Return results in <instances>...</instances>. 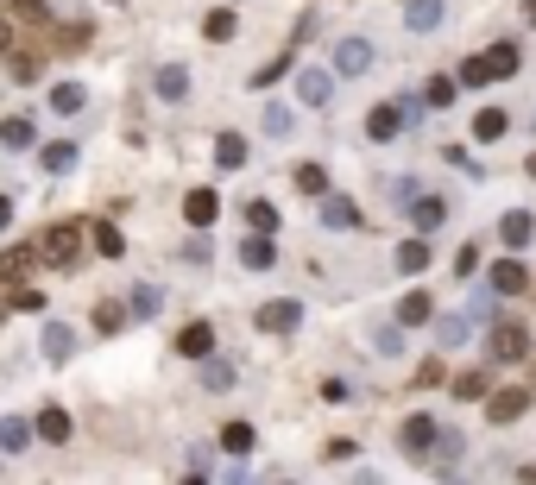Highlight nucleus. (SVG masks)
Here are the masks:
<instances>
[{"instance_id":"1","label":"nucleus","mask_w":536,"mask_h":485,"mask_svg":"<svg viewBox=\"0 0 536 485\" xmlns=\"http://www.w3.org/2000/svg\"><path fill=\"white\" fill-rule=\"evenodd\" d=\"M76 246H83V227H76V221H57V227L44 234L38 252H44L51 265H76Z\"/></svg>"},{"instance_id":"2","label":"nucleus","mask_w":536,"mask_h":485,"mask_svg":"<svg viewBox=\"0 0 536 485\" xmlns=\"http://www.w3.org/2000/svg\"><path fill=\"white\" fill-rule=\"evenodd\" d=\"M486 290H492V297H524V290H530V271H524L517 258H499V265L486 271Z\"/></svg>"},{"instance_id":"3","label":"nucleus","mask_w":536,"mask_h":485,"mask_svg":"<svg viewBox=\"0 0 536 485\" xmlns=\"http://www.w3.org/2000/svg\"><path fill=\"white\" fill-rule=\"evenodd\" d=\"M372 69V44L366 38H341L334 44V76H366Z\"/></svg>"},{"instance_id":"4","label":"nucleus","mask_w":536,"mask_h":485,"mask_svg":"<svg viewBox=\"0 0 536 485\" xmlns=\"http://www.w3.org/2000/svg\"><path fill=\"white\" fill-rule=\"evenodd\" d=\"M524 354H530L524 322H499V328H492V360H524Z\"/></svg>"},{"instance_id":"5","label":"nucleus","mask_w":536,"mask_h":485,"mask_svg":"<svg viewBox=\"0 0 536 485\" xmlns=\"http://www.w3.org/2000/svg\"><path fill=\"white\" fill-rule=\"evenodd\" d=\"M397 448L404 454H429L436 448V416H411V423L397 429Z\"/></svg>"},{"instance_id":"6","label":"nucleus","mask_w":536,"mask_h":485,"mask_svg":"<svg viewBox=\"0 0 536 485\" xmlns=\"http://www.w3.org/2000/svg\"><path fill=\"white\" fill-rule=\"evenodd\" d=\"M177 354H183V360H209V354H215V328H209V322H189V328L177 334Z\"/></svg>"},{"instance_id":"7","label":"nucleus","mask_w":536,"mask_h":485,"mask_svg":"<svg viewBox=\"0 0 536 485\" xmlns=\"http://www.w3.org/2000/svg\"><path fill=\"white\" fill-rule=\"evenodd\" d=\"M423 322H436L429 290H404V297H397V328H423Z\"/></svg>"},{"instance_id":"8","label":"nucleus","mask_w":536,"mask_h":485,"mask_svg":"<svg viewBox=\"0 0 536 485\" xmlns=\"http://www.w3.org/2000/svg\"><path fill=\"white\" fill-rule=\"evenodd\" d=\"M524 409H530V391H492V403H486V423H517Z\"/></svg>"},{"instance_id":"9","label":"nucleus","mask_w":536,"mask_h":485,"mask_svg":"<svg viewBox=\"0 0 536 485\" xmlns=\"http://www.w3.org/2000/svg\"><path fill=\"white\" fill-rule=\"evenodd\" d=\"M297 95H303L309 107H328V101H334V76H328V69H303V76H297Z\"/></svg>"},{"instance_id":"10","label":"nucleus","mask_w":536,"mask_h":485,"mask_svg":"<svg viewBox=\"0 0 536 485\" xmlns=\"http://www.w3.org/2000/svg\"><path fill=\"white\" fill-rule=\"evenodd\" d=\"M32 435H38V441H51V448H63V441H70V416H63L57 403H51V409H38Z\"/></svg>"},{"instance_id":"11","label":"nucleus","mask_w":536,"mask_h":485,"mask_svg":"<svg viewBox=\"0 0 536 485\" xmlns=\"http://www.w3.org/2000/svg\"><path fill=\"white\" fill-rule=\"evenodd\" d=\"M183 215H189V227H209V221L221 215V202H215V189H189V195H183Z\"/></svg>"},{"instance_id":"12","label":"nucleus","mask_w":536,"mask_h":485,"mask_svg":"<svg viewBox=\"0 0 536 485\" xmlns=\"http://www.w3.org/2000/svg\"><path fill=\"white\" fill-rule=\"evenodd\" d=\"M158 309H164V290H158V284H132V290H126V315H140V322H152Z\"/></svg>"},{"instance_id":"13","label":"nucleus","mask_w":536,"mask_h":485,"mask_svg":"<svg viewBox=\"0 0 536 485\" xmlns=\"http://www.w3.org/2000/svg\"><path fill=\"white\" fill-rule=\"evenodd\" d=\"M297 322H303L297 303H265V309H259V328H265V334H291Z\"/></svg>"},{"instance_id":"14","label":"nucleus","mask_w":536,"mask_h":485,"mask_svg":"<svg viewBox=\"0 0 536 485\" xmlns=\"http://www.w3.org/2000/svg\"><path fill=\"white\" fill-rule=\"evenodd\" d=\"M240 258H246L252 271H272V265H278V246H272V234H252V240H240Z\"/></svg>"},{"instance_id":"15","label":"nucleus","mask_w":536,"mask_h":485,"mask_svg":"<svg viewBox=\"0 0 536 485\" xmlns=\"http://www.w3.org/2000/svg\"><path fill=\"white\" fill-rule=\"evenodd\" d=\"M366 132L379 139V146H391V139L404 132V114H397V107H372V114H366Z\"/></svg>"},{"instance_id":"16","label":"nucleus","mask_w":536,"mask_h":485,"mask_svg":"<svg viewBox=\"0 0 536 485\" xmlns=\"http://www.w3.org/2000/svg\"><path fill=\"white\" fill-rule=\"evenodd\" d=\"M442 13H448L442 0H411V7H404V26H411V32H436Z\"/></svg>"},{"instance_id":"17","label":"nucleus","mask_w":536,"mask_h":485,"mask_svg":"<svg viewBox=\"0 0 536 485\" xmlns=\"http://www.w3.org/2000/svg\"><path fill=\"white\" fill-rule=\"evenodd\" d=\"M499 240H505V246H530V240H536V221L524 215V208H511V215L499 221Z\"/></svg>"},{"instance_id":"18","label":"nucleus","mask_w":536,"mask_h":485,"mask_svg":"<svg viewBox=\"0 0 536 485\" xmlns=\"http://www.w3.org/2000/svg\"><path fill=\"white\" fill-rule=\"evenodd\" d=\"M517 63H524V57H517V44H492V51H486V76H492V83H505V76H517Z\"/></svg>"},{"instance_id":"19","label":"nucleus","mask_w":536,"mask_h":485,"mask_svg":"<svg viewBox=\"0 0 536 485\" xmlns=\"http://www.w3.org/2000/svg\"><path fill=\"white\" fill-rule=\"evenodd\" d=\"M189 95V69L183 63H164L158 69V101H183Z\"/></svg>"},{"instance_id":"20","label":"nucleus","mask_w":536,"mask_h":485,"mask_svg":"<svg viewBox=\"0 0 536 485\" xmlns=\"http://www.w3.org/2000/svg\"><path fill=\"white\" fill-rule=\"evenodd\" d=\"M70 354H76V334L63 328V322H51V328H44V360H57V366H63Z\"/></svg>"},{"instance_id":"21","label":"nucleus","mask_w":536,"mask_h":485,"mask_svg":"<svg viewBox=\"0 0 536 485\" xmlns=\"http://www.w3.org/2000/svg\"><path fill=\"white\" fill-rule=\"evenodd\" d=\"M26 441H32V423H26V416H0V448H7V454H26Z\"/></svg>"},{"instance_id":"22","label":"nucleus","mask_w":536,"mask_h":485,"mask_svg":"<svg viewBox=\"0 0 536 485\" xmlns=\"http://www.w3.org/2000/svg\"><path fill=\"white\" fill-rule=\"evenodd\" d=\"M411 215H417V227L429 234V227H442V221H448V202H442V195H417V202H411Z\"/></svg>"},{"instance_id":"23","label":"nucleus","mask_w":536,"mask_h":485,"mask_svg":"<svg viewBox=\"0 0 536 485\" xmlns=\"http://www.w3.org/2000/svg\"><path fill=\"white\" fill-rule=\"evenodd\" d=\"M44 171H51V177L76 171V146H70V139H51V146H44Z\"/></svg>"},{"instance_id":"24","label":"nucleus","mask_w":536,"mask_h":485,"mask_svg":"<svg viewBox=\"0 0 536 485\" xmlns=\"http://www.w3.org/2000/svg\"><path fill=\"white\" fill-rule=\"evenodd\" d=\"M215 164H221V171H240V164H246V139H240V132L215 139Z\"/></svg>"},{"instance_id":"25","label":"nucleus","mask_w":536,"mask_h":485,"mask_svg":"<svg viewBox=\"0 0 536 485\" xmlns=\"http://www.w3.org/2000/svg\"><path fill=\"white\" fill-rule=\"evenodd\" d=\"M0 146H7V152H26V146H32V120H26V114H13L7 126H0Z\"/></svg>"},{"instance_id":"26","label":"nucleus","mask_w":536,"mask_h":485,"mask_svg":"<svg viewBox=\"0 0 536 485\" xmlns=\"http://www.w3.org/2000/svg\"><path fill=\"white\" fill-rule=\"evenodd\" d=\"M32 271V246H13V252H0V284H13V277Z\"/></svg>"},{"instance_id":"27","label":"nucleus","mask_w":536,"mask_h":485,"mask_svg":"<svg viewBox=\"0 0 536 485\" xmlns=\"http://www.w3.org/2000/svg\"><path fill=\"white\" fill-rule=\"evenodd\" d=\"M89 240H95V252H101V258H120V252H126V246H120V227H114V221H95V227H89Z\"/></svg>"},{"instance_id":"28","label":"nucleus","mask_w":536,"mask_h":485,"mask_svg":"<svg viewBox=\"0 0 536 485\" xmlns=\"http://www.w3.org/2000/svg\"><path fill=\"white\" fill-rule=\"evenodd\" d=\"M221 448H228L234 460H246V454H252V423H228V429H221Z\"/></svg>"},{"instance_id":"29","label":"nucleus","mask_w":536,"mask_h":485,"mask_svg":"<svg viewBox=\"0 0 536 485\" xmlns=\"http://www.w3.org/2000/svg\"><path fill=\"white\" fill-rule=\"evenodd\" d=\"M83 101H89L83 83H57V89H51V107H57V114H83Z\"/></svg>"},{"instance_id":"30","label":"nucleus","mask_w":536,"mask_h":485,"mask_svg":"<svg viewBox=\"0 0 536 485\" xmlns=\"http://www.w3.org/2000/svg\"><path fill=\"white\" fill-rule=\"evenodd\" d=\"M467 340V315H436V346H460Z\"/></svg>"},{"instance_id":"31","label":"nucleus","mask_w":536,"mask_h":485,"mask_svg":"<svg viewBox=\"0 0 536 485\" xmlns=\"http://www.w3.org/2000/svg\"><path fill=\"white\" fill-rule=\"evenodd\" d=\"M429 265V240H404L397 246V271H423Z\"/></svg>"},{"instance_id":"32","label":"nucleus","mask_w":536,"mask_h":485,"mask_svg":"<svg viewBox=\"0 0 536 485\" xmlns=\"http://www.w3.org/2000/svg\"><path fill=\"white\" fill-rule=\"evenodd\" d=\"M322 221H328V227H354L360 215H354V202H341V195H328V202H322Z\"/></svg>"},{"instance_id":"33","label":"nucleus","mask_w":536,"mask_h":485,"mask_svg":"<svg viewBox=\"0 0 536 485\" xmlns=\"http://www.w3.org/2000/svg\"><path fill=\"white\" fill-rule=\"evenodd\" d=\"M203 32H209V38H215V44H228V38H234V32H240V20H234V13H228V7H221V13H209V20H203Z\"/></svg>"},{"instance_id":"34","label":"nucleus","mask_w":536,"mask_h":485,"mask_svg":"<svg viewBox=\"0 0 536 485\" xmlns=\"http://www.w3.org/2000/svg\"><path fill=\"white\" fill-rule=\"evenodd\" d=\"M297 189H303V195H328V177H322V164H297Z\"/></svg>"},{"instance_id":"35","label":"nucleus","mask_w":536,"mask_h":485,"mask_svg":"<svg viewBox=\"0 0 536 485\" xmlns=\"http://www.w3.org/2000/svg\"><path fill=\"white\" fill-rule=\"evenodd\" d=\"M120 322H126V303H95V328L101 334H120Z\"/></svg>"},{"instance_id":"36","label":"nucleus","mask_w":536,"mask_h":485,"mask_svg":"<svg viewBox=\"0 0 536 485\" xmlns=\"http://www.w3.org/2000/svg\"><path fill=\"white\" fill-rule=\"evenodd\" d=\"M246 221H252V234H272V227H278V208H272V202H252Z\"/></svg>"},{"instance_id":"37","label":"nucleus","mask_w":536,"mask_h":485,"mask_svg":"<svg viewBox=\"0 0 536 485\" xmlns=\"http://www.w3.org/2000/svg\"><path fill=\"white\" fill-rule=\"evenodd\" d=\"M505 132V114L499 107H480V120H474V139H499Z\"/></svg>"},{"instance_id":"38","label":"nucleus","mask_w":536,"mask_h":485,"mask_svg":"<svg viewBox=\"0 0 536 485\" xmlns=\"http://www.w3.org/2000/svg\"><path fill=\"white\" fill-rule=\"evenodd\" d=\"M460 83H467V89H486V83H492V76H486V57H467V63H460Z\"/></svg>"},{"instance_id":"39","label":"nucleus","mask_w":536,"mask_h":485,"mask_svg":"<svg viewBox=\"0 0 536 485\" xmlns=\"http://www.w3.org/2000/svg\"><path fill=\"white\" fill-rule=\"evenodd\" d=\"M291 126H297V120H291V107H278V101H272V107H265V132H278V139H284Z\"/></svg>"},{"instance_id":"40","label":"nucleus","mask_w":536,"mask_h":485,"mask_svg":"<svg viewBox=\"0 0 536 485\" xmlns=\"http://www.w3.org/2000/svg\"><path fill=\"white\" fill-rule=\"evenodd\" d=\"M423 101H429V107H448V101H454V83H448V76H436V83L423 89Z\"/></svg>"},{"instance_id":"41","label":"nucleus","mask_w":536,"mask_h":485,"mask_svg":"<svg viewBox=\"0 0 536 485\" xmlns=\"http://www.w3.org/2000/svg\"><path fill=\"white\" fill-rule=\"evenodd\" d=\"M480 391H486V372H460L454 378V397H480Z\"/></svg>"},{"instance_id":"42","label":"nucleus","mask_w":536,"mask_h":485,"mask_svg":"<svg viewBox=\"0 0 536 485\" xmlns=\"http://www.w3.org/2000/svg\"><path fill=\"white\" fill-rule=\"evenodd\" d=\"M379 354H385V360L404 354V328H385V334H379Z\"/></svg>"},{"instance_id":"43","label":"nucleus","mask_w":536,"mask_h":485,"mask_svg":"<svg viewBox=\"0 0 536 485\" xmlns=\"http://www.w3.org/2000/svg\"><path fill=\"white\" fill-rule=\"evenodd\" d=\"M454 271L474 277V271H480V246H460V252H454Z\"/></svg>"},{"instance_id":"44","label":"nucleus","mask_w":536,"mask_h":485,"mask_svg":"<svg viewBox=\"0 0 536 485\" xmlns=\"http://www.w3.org/2000/svg\"><path fill=\"white\" fill-rule=\"evenodd\" d=\"M322 397H328V403H354V385H348V378H328Z\"/></svg>"},{"instance_id":"45","label":"nucleus","mask_w":536,"mask_h":485,"mask_svg":"<svg viewBox=\"0 0 536 485\" xmlns=\"http://www.w3.org/2000/svg\"><path fill=\"white\" fill-rule=\"evenodd\" d=\"M203 378L221 391V385H234V366H228V360H209V372H203Z\"/></svg>"},{"instance_id":"46","label":"nucleus","mask_w":536,"mask_h":485,"mask_svg":"<svg viewBox=\"0 0 536 485\" xmlns=\"http://www.w3.org/2000/svg\"><path fill=\"white\" fill-rule=\"evenodd\" d=\"M7 303H13V309H44V297H38V290H32V284H26V290H13V297H7Z\"/></svg>"},{"instance_id":"47","label":"nucleus","mask_w":536,"mask_h":485,"mask_svg":"<svg viewBox=\"0 0 536 485\" xmlns=\"http://www.w3.org/2000/svg\"><path fill=\"white\" fill-rule=\"evenodd\" d=\"M429 454H442V460H454V454H460V441H454L448 429H436V448H429Z\"/></svg>"},{"instance_id":"48","label":"nucleus","mask_w":536,"mask_h":485,"mask_svg":"<svg viewBox=\"0 0 536 485\" xmlns=\"http://www.w3.org/2000/svg\"><path fill=\"white\" fill-rule=\"evenodd\" d=\"M0 51H13V26H7V13H0Z\"/></svg>"},{"instance_id":"49","label":"nucleus","mask_w":536,"mask_h":485,"mask_svg":"<svg viewBox=\"0 0 536 485\" xmlns=\"http://www.w3.org/2000/svg\"><path fill=\"white\" fill-rule=\"evenodd\" d=\"M7 221H13V202H7V195H0V227H7Z\"/></svg>"},{"instance_id":"50","label":"nucleus","mask_w":536,"mask_h":485,"mask_svg":"<svg viewBox=\"0 0 536 485\" xmlns=\"http://www.w3.org/2000/svg\"><path fill=\"white\" fill-rule=\"evenodd\" d=\"M228 485H252V479H246V473H228Z\"/></svg>"},{"instance_id":"51","label":"nucleus","mask_w":536,"mask_h":485,"mask_svg":"<svg viewBox=\"0 0 536 485\" xmlns=\"http://www.w3.org/2000/svg\"><path fill=\"white\" fill-rule=\"evenodd\" d=\"M183 485H209V479H183Z\"/></svg>"},{"instance_id":"52","label":"nucleus","mask_w":536,"mask_h":485,"mask_svg":"<svg viewBox=\"0 0 536 485\" xmlns=\"http://www.w3.org/2000/svg\"><path fill=\"white\" fill-rule=\"evenodd\" d=\"M530 177H536V152H530Z\"/></svg>"}]
</instances>
